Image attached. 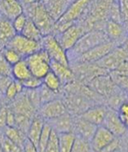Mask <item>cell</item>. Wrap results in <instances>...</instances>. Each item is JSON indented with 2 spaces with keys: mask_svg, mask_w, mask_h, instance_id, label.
<instances>
[{
  "mask_svg": "<svg viewBox=\"0 0 128 152\" xmlns=\"http://www.w3.org/2000/svg\"><path fill=\"white\" fill-rule=\"evenodd\" d=\"M107 41H109V39L105 35L104 31L103 30L93 29L86 32L77 41V43L72 48L66 52L69 63L70 60V61H72V59L76 60L85 52L89 51L90 49L93 48L98 45L107 42Z\"/></svg>",
  "mask_w": 128,
  "mask_h": 152,
  "instance_id": "6da1fadb",
  "label": "cell"
},
{
  "mask_svg": "<svg viewBox=\"0 0 128 152\" xmlns=\"http://www.w3.org/2000/svg\"><path fill=\"white\" fill-rule=\"evenodd\" d=\"M90 1H87V0L73 1L62 15V17L57 22H55L54 28L58 30L59 34L63 32L69 26L73 25L74 22L83 15V13L88 7Z\"/></svg>",
  "mask_w": 128,
  "mask_h": 152,
  "instance_id": "7a4b0ae2",
  "label": "cell"
},
{
  "mask_svg": "<svg viewBox=\"0 0 128 152\" xmlns=\"http://www.w3.org/2000/svg\"><path fill=\"white\" fill-rule=\"evenodd\" d=\"M40 45L41 48L47 53L50 61H54L61 65L70 66L67 53L60 45L55 36L50 34L42 37L40 40Z\"/></svg>",
  "mask_w": 128,
  "mask_h": 152,
  "instance_id": "3957f363",
  "label": "cell"
},
{
  "mask_svg": "<svg viewBox=\"0 0 128 152\" xmlns=\"http://www.w3.org/2000/svg\"><path fill=\"white\" fill-rule=\"evenodd\" d=\"M25 61L31 75L35 77L42 79L50 71V59L43 49L28 56Z\"/></svg>",
  "mask_w": 128,
  "mask_h": 152,
  "instance_id": "277c9868",
  "label": "cell"
},
{
  "mask_svg": "<svg viewBox=\"0 0 128 152\" xmlns=\"http://www.w3.org/2000/svg\"><path fill=\"white\" fill-rule=\"evenodd\" d=\"M127 61V50L125 47H116L105 57L95 64L107 72H112Z\"/></svg>",
  "mask_w": 128,
  "mask_h": 152,
  "instance_id": "5b68a950",
  "label": "cell"
},
{
  "mask_svg": "<svg viewBox=\"0 0 128 152\" xmlns=\"http://www.w3.org/2000/svg\"><path fill=\"white\" fill-rule=\"evenodd\" d=\"M7 47L15 50L23 59L42 49L40 42L30 40L22 35H16Z\"/></svg>",
  "mask_w": 128,
  "mask_h": 152,
  "instance_id": "8992f818",
  "label": "cell"
},
{
  "mask_svg": "<svg viewBox=\"0 0 128 152\" xmlns=\"http://www.w3.org/2000/svg\"><path fill=\"white\" fill-rule=\"evenodd\" d=\"M86 32H88V30L85 28L84 25L73 24L63 32L60 33L58 37H55L62 48L67 52L77 43V41Z\"/></svg>",
  "mask_w": 128,
  "mask_h": 152,
  "instance_id": "52a82bcc",
  "label": "cell"
},
{
  "mask_svg": "<svg viewBox=\"0 0 128 152\" xmlns=\"http://www.w3.org/2000/svg\"><path fill=\"white\" fill-rule=\"evenodd\" d=\"M31 20L38 27V29L40 31L42 37L50 35V32L54 29L55 22L50 17L42 2H38L35 13Z\"/></svg>",
  "mask_w": 128,
  "mask_h": 152,
  "instance_id": "ba28073f",
  "label": "cell"
},
{
  "mask_svg": "<svg viewBox=\"0 0 128 152\" xmlns=\"http://www.w3.org/2000/svg\"><path fill=\"white\" fill-rule=\"evenodd\" d=\"M115 48H116L115 42L109 40L107 42L98 45L82 54L76 59V63H96L99 60H101L104 57H105Z\"/></svg>",
  "mask_w": 128,
  "mask_h": 152,
  "instance_id": "9c48e42d",
  "label": "cell"
},
{
  "mask_svg": "<svg viewBox=\"0 0 128 152\" xmlns=\"http://www.w3.org/2000/svg\"><path fill=\"white\" fill-rule=\"evenodd\" d=\"M72 70L74 77L77 76L80 80L88 83L96 77L108 75L109 73L103 68L99 67L95 63H78Z\"/></svg>",
  "mask_w": 128,
  "mask_h": 152,
  "instance_id": "30bf717a",
  "label": "cell"
},
{
  "mask_svg": "<svg viewBox=\"0 0 128 152\" xmlns=\"http://www.w3.org/2000/svg\"><path fill=\"white\" fill-rule=\"evenodd\" d=\"M88 87L94 93L104 96H111L116 93L117 88L108 75H102L94 77L88 83Z\"/></svg>",
  "mask_w": 128,
  "mask_h": 152,
  "instance_id": "8fae6325",
  "label": "cell"
},
{
  "mask_svg": "<svg viewBox=\"0 0 128 152\" xmlns=\"http://www.w3.org/2000/svg\"><path fill=\"white\" fill-rule=\"evenodd\" d=\"M38 116H40L45 121L54 119L61 115L67 113L65 105L62 100L56 99L50 102L42 104L38 108Z\"/></svg>",
  "mask_w": 128,
  "mask_h": 152,
  "instance_id": "7c38bea8",
  "label": "cell"
},
{
  "mask_svg": "<svg viewBox=\"0 0 128 152\" xmlns=\"http://www.w3.org/2000/svg\"><path fill=\"white\" fill-rule=\"evenodd\" d=\"M102 126L107 129L115 137H122L126 132V126L121 121L118 112L112 108L107 109Z\"/></svg>",
  "mask_w": 128,
  "mask_h": 152,
  "instance_id": "4fadbf2b",
  "label": "cell"
},
{
  "mask_svg": "<svg viewBox=\"0 0 128 152\" xmlns=\"http://www.w3.org/2000/svg\"><path fill=\"white\" fill-rule=\"evenodd\" d=\"M115 139V137L104 126L97 127L92 137L90 140L92 151L100 152L104 148H105Z\"/></svg>",
  "mask_w": 128,
  "mask_h": 152,
  "instance_id": "5bb4252c",
  "label": "cell"
},
{
  "mask_svg": "<svg viewBox=\"0 0 128 152\" xmlns=\"http://www.w3.org/2000/svg\"><path fill=\"white\" fill-rule=\"evenodd\" d=\"M66 110L69 114L73 113L77 116L81 115L85 110L91 107L92 106L89 105V99L84 98L82 96L77 94H72L67 96L65 101H63Z\"/></svg>",
  "mask_w": 128,
  "mask_h": 152,
  "instance_id": "9a60e30c",
  "label": "cell"
},
{
  "mask_svg": "<svg viewBox=\"0 0 128 152\" xmlns=\"http://www.w3.org/2000/svg\"><path fill=\"white\" fill-rule=\"evenodd\" d=\"M13 112L16 115H21L25 116L30 118H33L35 117V111L36 109L32 107L27 96L26 95V92L19 93L15 99H13V105L12 107H10Z\"/></svg>",
  "mask_w": 128,
  "mask_h": 152,
  "instance_id": "2e32d148",
  "label": "cell"
},
{
  "mask_svg": "<svg viewBox=\"0 0 128 152\" xmlns=\"http://www.w3.org/2000/svg\"><path fill=\"white\" fill-rule=\"evenodd\" d=\"M107 109L108 107L103 105L92 106L91 107L85 110V111L79 117H81L84 120L93 124L94 126L99 127V126H102V124L105 118V115H106V112H107Z\"/></svg>",
  "mask_w": 128,
  "mask_h": 152,
  "instance_id": "e0dca14e",
  "label": "cell"
},
{
  "mask_svg": "<svg viewBox=\"0 0 128 152\" xmlns=\"http://www.w3.org/2000/svg\"><path fill=\"white\" fill-rule=\"evenodd\" d=\"M72 2L73 1L69 0H50V1H43L42 4L53 21L57 22L62 17Z\"/></svg>",
  "mask_w": 128,
  "mask_h": 152,
  "instance_id": "ac0fdd59",
  "label": "cell"
},
{
  "mask_svg": "<svg viewBox=\"0 0 128 152\" xmlns=\"http://www.w3.org/2000/svg\"><path fill=\"white\" fill-rule=\"evenodd\" d=\"M96 129H97V127L94 126L93 124L84 120L83 118H81L79 116H77L76 118H73V132L76 136H79L88 141L91 140Z\"/></svg>",
  "mask_w": 128,
  "mask_h": 152,
  "instance_id": "d6986e66",
  "label": "cell"
},
{
  "mask_svg": "<svg viewBox=\"0 0 128 152\" xmlns=\"http://www.w3.org/2000/svg\"><path fill=\"white\" fill-rule=\"evenodd\" d=\"M46 122L50 126L51 129L58 134L73 132V118L68 112Z\"/></svg>",
  "mask_w": 128,
  "mask_h": 152,
  "instance_id": "ffe728a7",
  "label": "cell"
},
{
  "mask_svg": "<svg viewBox=\"0 0 128 152\" xmlns=\"http://www.w3.org/2000/svg\"><path fill=\"white\" fill-rule=\"evenodd\" d=\"M0 12L6 19L13 21L23 13L22 6L16 0H0Z\"/></svg>",
  "mask_w": 128,
  "mask_h": 152,
  "instance_id": "44dd1931",
  "label": "cell"
},
{
  "mask_svg": "<svg viewBox=\"0 0 128 152\" xmlns=\"http://www.w3.org/2000/svg\"><path fill=\"white\" fill-rule=\"evenodd\" d=\"M45 122L46 121L40 116L35 115V117L32 118L30 125V127H28V129L27 131V134H26L27 140L30 143H32L36 148L38 147L39 137H40L42 129H43Z\"/></svg>",
  "mask_w": 128,
  "mask_h": 152,
  "instance_id": "7402d4cb",
  "label": "cell"
},
{
  "mask_svg": "<svg viewBox=\"0 0 128 152\" xmlns=\"http://www.w3.org/2000/svg\"><path fill=\"white\" fill-rule=\"evenodd\" d=\"M50 71L59 78L61 85L70 84L75 77L70 66H67L54 61H50Z\"/></svg>",
  "mask_w": 128,
  "mask_h": 152,
  "instance_id": "603a6c76",
  "label": "cell"
},
{
  "mask_svg": "<svg viewBox=\"0 0 128 152\" xmlns=\"http://www.w3.org/2000/svg\"><path fill=\"white\" fill-rule=\"evenodd\" d=\"M17 34L13 28L11 21L2 18L0 19V46H7L11 39Z\"/></svg>",
  "mask_w": 128,
  "mask_h": 152,
  "instance_id": "cb8c5ba5",
  "label": "cell"
},
{
  "mask_svg": "<svg viewBox=\"0 0 128 152\" xmlns=\"http://www.w3.org/2000/svg\"><path fill=\"white\" fill-rule=\"evenodd\" d=\"M11 74L13 75L15 80L19 82L25 81L32 76L25 59H21L19 62L11 66Z\"/></svg>",
  "mask_w": 128,
  "mask_h": 152,
  "instance_id": "d4e9b609",
  "label": "cell"
},
{
  "mask_svg": "<svg viewBox=\"0 0 128 152\" xmlns=\"http://www.w3.org/2000/svg\"><path fill=\"white\" fill-rule=\"evenodd\" d=\"M3 132V135L7 137L10 141L20 148H23V145L27 140V136L24 132H22L16 127H6Z\"/></svg>",
  "mask_w": 128,
  "mask_h": 152,
  "instance_id": "484cf974",
  "label": "cell"
},
{
  "mask_svg": "<svg viewBox=\"0 0 128 152\" xmlns=\"http://www.w3.org/2000/svg\"><path fill=\"white\" fill-rule=\"evenodd\" d=\"M105 35L110 41L115 42V40L121 38L124 35V27L122 24L116 23L115 21L109 20L105 26Z\"/></svg>",
  "mask_w": 128,
  "mask_h": 152,
  "instance_id": "4316f807",
  "label": "cell"
},
{
  "mask_svg": "<svg viewBox=\"0 0 128 152\" xmlns=\"http://www.w3.org/2000/svg\"><path fill=\"white\" fill-rule=\"evenodd\" d=\"M75 134L73 132L60 133L59 137V152H70L75 140Z\"/></svg>",
  "mask_w": 128,
  "mask_h": 152,
  "instance_id": "83f0119b",
  "label": "cell"
},
{
  "mask_svg": "<svg viewBox=\"0 0 128 152\" xmlns=\"http://www.w3.org/2000/svg\"><path fill=\"white\" fill-rule=\"evenodd\" d=\"M20 35L30 40L37 41V42H40V40L42 38V35L40 31L38 29V27L35 26V24L31 19H27L26 26Z\"/></svg>",
  "mask_w": 128,
  "mask_h": 152,
  "instance_id": "f1b7e54d",
  "label": "cell"
},
{
  "mask_svg": "<svg viewBox=\"0 0 128 152\" xmlns=\"http://www.w3.org/2000/svg\"><path fill=\"white\" fill-rule=\"evenodd\" d=\"M42 84L54 92H58L61 87V81L51 71H50L43 78H42Z\"/></svg>",
  "mask_w": 128,
  "mask_h": 152,
  "instance_id": "f546056e",
  "label": "cell"
},
{
  "mask_svg": "<svg viewBox=\"0 0 128 152\" xmlns=\"http://www.w3.org/2000/svg\"><path fill=\"white\" fill-rule=\"evenodd\" d=\"M51 130L52 129H51L50 126L49 125L47 122H45L43 129H42L40 137H39V140H38V147H37L38 152H44V149H45V148L47 146V143L49 141V139H50Z\"/></svg>",
  "mask_w": 128,
  "mask_h": 152,
  "instance_id": "4dcf8cb0",
  "label": "cell"
},
{
  "mask_svg": "<svg viewBox=\"0 0 128 152\" xmlns=\"http://www.w3.org/2000/svg\"><path fill=\"white\" fill-rule=\"evenodd\" d=\"M76 136V135H75ZM70 152H92L90 145V141L76 136Z\"/></svg>",
  "mask_w": 128,
  "mask_h": 152,
  "instance_id": "1f68e13d",
  "label": "cell"
},
{
  "mask_svg": "<svg viewBox=\"0 0 128 152\" xmlns=\"http://www.w3.org/2000/svg\"><path fill=\"white\" fill-rule=\"evenodd\" d=\"M23 89L24 88H23L21 83L19 81L12 80L10 82V84L7 86V88L5 90L6 91V96L8 99L13 100L19 93L23 92Z\"/></svg>",
  "mask_w": 128,
  "mask_h": 152,
  "instance_id": "d6a6232c",
  "label": "cell"
},
{
  "mask_svg": "<svg viewBox=\"0 0 128 152\" xmlns=\"http://www.w3.org/2000/svg\"><path fill=\"white\" fill-rule=\"evenodd\" d=\"M2 56H3L4 59L7 61V63L8 65H10L11 66L17 64L18 62H19L21 59H23L15 50H13L12 48H7V47L5 48V49L2 53Z\"/></svg>",
  "mask_w": 128,
  "mask_h": 152,
  "instance_id": "836d02e7",
  "label": "cell"
},
{
  "mask_svg": "<svg viewBox=\"0 0 128 152\" xmlns=\"http://www.w3.org/2000/svg\"><path fill=\"white\" fill-rule=\"evenodd\" d=\"M0 148L3 152H20L22 150V148L14 144L4 135L0 137Z\"/></svg>",
  "mask_w": 128,
  "mask_h": 152,
  "instance_id": "e575fe53",
  "label": "cell"
},
{
  "mask_svg": "<svg viewBox=\"0 0 128 152\" xmlns=\"http://www.w3.org/2000/svg\"><path fill=\"white\" fill-rule=\"evenodd\" d=\"M27 91L26 92V95L27 96L28 100H30V104L32 107L37 110L41 106V101H40V95H39V88L37 89H27Z\"/></svg>",
  "mask_w": 128,
  "mask_h": 152,
  "instance_id": "d590c367",
  "label": "cell"
},
{
  "mask_svg": "<svg viewBox=\"0 0 128 152\" xmlns=\"http://www.w3.org/2000/svg\"><path fill=\"white\" fill-rule=\"evenodd\" d=\"M39 95H40V101H41V105L50 102L51 100L56 99V96H57V92L51 91L50 89H49L48 88H46L43 84L39 88Z\"/></svg>",
  "mask_w": 128,
  "mask_h": 152,
  "instance_id": "8d00e7d4",
  "label": "cell"
},
{
  "mask_svg": "<svg viewBox=\"0 0 128 152\" xmlns=\"http://www.w3.org/2000/svg\"><path fill=\"white\" fill-rule=\"evenodd\" d=\"M27 19L28 18L22 13L21 15L17 17L13 21H11L12 26H13V28H14V30H15L17 35H20L21 34V32L23 31L24 27L26 26V23H27Z\"/></svg>",
  "mask_w": 128,
  "mask_h": 152,
  "instance_id": "74e56055",
  "label": "cell"
},
{
  "mask_svg": "<svg viewBox=\"0 0 128 152\" xmlns=\"http://www.w3.org/2000/svg\"><path fill=\"white\" fill-rule=\"evenodd\" d=\"M20 83H21L23 88H26V89H37V88H39L42 86V79L31 76L30 78H27L25 81H22Z\"/></svg>",
  "mask_w": 128,
  "mask_h": 152,
  "instance_id": "f35d334b",
  "label": "cell"
},
{
  "mask_svg": "<svg viewBox=\"0 0 128 152\" xmlns=\"http://www.w3.org/2000/svg\"><path fill=\"white\" fill-rule=\"evenodd\" d=\"M11 66L7 63L4 59L2 54L0 55V76L1 77H8L11 73Z\"/></svg>",
  "mask_w": 128,
  "mask_h": 152,
  "instance_id": "ab89813d",
  "label": "cell"
},
{
  "mask_svg": "<svg viewBox=\"0 0 128 152\" xmlns=\"http://www.w3.org/2000/svg\"><path fill=\"white\" fill-rule=\"evenodd\" d=\"M120 148L119 137H115L111 143H109L105 148H104L100 152H117Z\"/></svg>",
  "mask_w": 128,
  "mask_h": 152,
  "instance_id": "60d3db41",
  "label": "cell"
},
{
  "mask_svg": "<svg viewBox=\"0 0 128 152\" xmlns=\"http://www.w3.org/2000/svg\"><path fill=\"white\" fill-rule=\"evenodd\" d=\"M118 6H119V11H120L122 21L123 22L126 21L127 17H128V3H127V1H126V0H124V1H119Z\"/></svg>",
  "mask_w": 128,
  "mask_h": 152,
  "instance_id": "b9f144b4",
  "label": "cell"
},
{
  "mask_svg": "<svg viewBox=\"0 0 128 152\" xmlns=\"http://www.w3.org/2000/svg\"><path fill=\"white\" fill-rule=\"evenodd\" d=\"M7 127H15L16 124V118H15V113L13 110L7 107V120H6Z\"/></svg>",
  "mask_w": 128,
  "mask_h": 152,
  "instance_id": "7bdbcfd3",
  "label": "cell"
},
{
  "mask_svg": "<svg viewBox=\"0 0 128 152\" xmlns=\"http://www.w3.org/2000/svg\"><path fill=\"white\" fill-rule=\"evenodd\" d=\"M7 107H2L0 109V130H4L7 127L6 120H7Z\"/></svg>",
  "mask_w": 128,
  "mask_h": 152,
  "instance_id": "ee69618b",
  "label": "cell"
},
{
  "mask_svg": "<svg viewBox=\"0 0 128 152\" xmlns=\"http://www.w3.org/2000/svg\"><path fill=\"white\" fill-rule=\"evenodd\" d=\"M22 148H23V152H38L35 146L32 143H30L27 140H26Z\"/></svg>",
  "mask_w": 128,
  "mask_h": 152,
  "instance_id": "f6af8a7d",
  "label": "cell"
},
{
  "mask_svg": "<svg viewBox=\"0 0 128 152\" xmlns=\"http://www.w3.org/2000/svg\"><path fill=\"white\" fill-rule=\"evenodd\" d=\"M2 107H3V106H2V103H1V101H0V109H1Z\"/></svg>",
  "mask_w": 128,
  "mask_h": 152,
  "instance_id": "bcb514c9",
  "label": "cell"
},
{
  "mask_svg": "<svg viewBox=\"0 0 128 152\" xmlns=\"http://www.w3.org/2000/svg\"><path fill=\"white\" fill-rule=\"evenodd\" d=\"M0 152H3V151H2V149H1V148H0Z\"/></svg>",
  "mask_w": 128,
  "mask_h": 152,
  "instance_id": "7dc6e473",
  "label": "cell"
},
{
  "mask_svg": "<svg viewBox=\"0 0 128 152\" xmlns=\"http://www.w3.org/2000/svg\"><path fill=\"white\" fill-rule=\"evenodd\" d=\"M20 152H23V148H22V150H21V151H20Z\"/></svg>",
  "mask_w": 128,
  "mask_h": 152,
  "instance_id": "c3c4849f",
  "label": "cell"
}]
</instances>
